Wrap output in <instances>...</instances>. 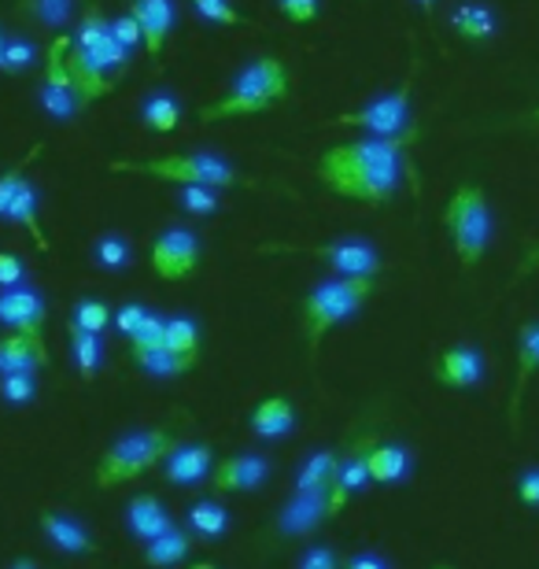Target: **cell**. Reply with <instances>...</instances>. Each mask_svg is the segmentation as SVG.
I'll list each match as a JSON object with an SVG mask.
<instances>
[{
	"label": "cell",
	"instance_id": "cell-25",
	"mask_svg": "<svg viewBox=\"0 0 539 569\" xmlns=\"http://www.w3.org/2000/svg\"><path fill=\"white\" fill-rule=\"evenodd\" d=\"M38 208H41V192H38V186H33L30 178H22L19 192L11 197V208H8V214H4V222L22 226V230H27L41 248H49V241H44V233H41V214H38Z\"/></svg>",
	"mask_w": 539,
	"mask_h": 569
},
{
	"label": "cell",
	"instance_id": "cell-45",
	"mask_svg": "<svg viewBox=\"0 0 539 569\" xmlns=\"http://www.w3.org/2000/svg\"><path fill=\"white\" fill-rule=\"evenodd\" d=\"M111 33H114V41H119L126 52L141 49V27L133 22L130 11H126V16H119V19H111Z\"/></svg>",
	"mask_w": 539,
	"mask_h": 569
},
{
	"label": "cell",
	"instance_id": "cell-11",
	"mask_svg": "<svg viewBox=\"0 0 539 569\" xmlns=\"http://www.w3.org/2000/svg\"><path fill=\"white\" fill-rule=\"evenodd\" d=\"M311 256H318L329 270H337V278H377L381 274V252L362 241V237H343L332 244H315L307 248Z\"/></svg>",
	"mask_w": 539,
	"mask_h": 569
},
{
	"label": "cell",
	"instance_id": "cell-40",
	"mask_svg": "<svg viewBox=\"0 0 539 569\" xmlns=\"http://www.w3.org/2000/svg\"><path fill=\"white\" fill-rule=\"evenodd\" d=\"M178 203L189 214H214L222 208V197H218V189L208 186H178Z\"/></svg>",
	"mask_w": 539,
	"mask_h": 569
},
{
	"label": "cell",
	"instance_id": "cell-10",
	"mask_svg": "<svg viewBox=\"0 0 539 569\" xmlns=\"http://www.w3.org/2000/svg\"><path fill=\"white\" fill-rule=\"evenodd\" d=\"M0 326L11 333L33 337L44 345V326H49V303L30 284H16V289H0Z\"/></svg>",
	"mask_w": 539,
	"mask_h": 569
},
{
	"label": "cell",
	"instance_id": "cell-53",
	"mask_svg": "<svg viewBox=\"0 0 539 569\" xmlns=\"http://www.w3.org/2000/svg\"><path fill=\"white\" fill-rule=\"evenodd\" d=\"M189 569H218V566H211V562H197V566H189Z\"/></svg>",
	"mask_w": 539,
	"mask_h": 569
},
{
	"label": "cell",
	"instance_id": "cell-42",
	"mask_svg": "<svg viewBox=\"0 0 539 569\" xmlns=\"http://www.w3.org/2000/svg\"><path fill=\"white\" fill-rule=\"evenodd\" d=\"M278 11L296 27H307V22L318 19V11H322V0H278Z\"/></svg>",
	"mask_w": 539,
	"mask_h": 569
},
{
	"label": "cell",
	"instance_id": "cell-18",
	"mask_svg": "<svg viewBox=\"0 0 539 569\" xmlns=\"http://www.w3.org/2000/svg\"><path fill=\"white\" fill-rule=\"evenodd\" d=\"M214 451L211 443H178L174 451L163 459V477L170 485H200L203 477H211L214 470Z\"/></svg>",
	"mask_w": 539,
	"mask_h": 569
},
{
	"label": "cell",
	"instance_id": "cell-22",
	"mask_svg": "<svg viewBox=\"0 0 539 569\" xmlns=\"http://www.w3.org/2000/svg\"><path fill=\"white\" fill-rule=\"evenodd\" d=\"M366 466H370L373 485H399V481H407L410 470H415V455H410L407 443H396V440L370 443Z\"/></svg>",
	"mask_w": 539,
	"mask_h": 569
},
{
	"label": "cell",
	"instance_id": "cell-39",
	"mask_svg": "<svg viewBox=\"0 0 539 569\" xmlns=\"http://www.w3.org/2000/svg\"><path fill=\"white\" fill-rule=\"evenodd\" d=\"M189 4L203 22H211V27H248V19L240 16L229 0H189Z\"/></svg>",
	"mask_w": 539,
	"mask_h": 569
},
{
	"label": "cell",
	"instance_id": "cell-54",
	"mask_svg": "<svg viewBox=\"0 0 539 569\" xmlns=\"http://www.w3.org/2000/svg\"><path fill=\"white\" fill-rule=\"evenodd\" d=\"M436 569H455V566H436Z\"/></svg>",
	"mask_w": 539,
	"mask_h": 569
},
{
	"label": "cell",
	"instance_id": "cell-48",
	"mask_svg": "<svg viewBox=\"0 0 539 569\" xmlns=\"http://www.w3.org/2000/svg\"><path fill=\"white\" fill-rule=\"evenodd\" d=\"M536 270H539V244H532V248H525L521 263H518V270H513V284H518L521 278H529V274H536Z\"/></svg>",
	"mask_w": 539,
	"mask_h": 569
},
{
	"label": "cell",
	"instance_id": "cell-5",
	"mask_svg": "<svg viewBox=\"0 0 539 569\" xmlns=\"http://www.w3.org/2000/svg\"><path fill=\"white\" fill-rule=\"evenodd\" d=\"M174 448H178V437H174V429H167V426L122 432V437L100 455V462L93 470V485L100 492L130 485L137 477H144L148 470H156V466H163V459Z\"/></svg>",
	"mask_w": 539,
	"mask_h": 569
},
{
	"label": "cell",
	"instance_id": "cell-12",
	"mask_svg": "<svg viewBox=\"0 0 539 569\" xmlns=\"http://www.w3.org/2000/svg\"><path fill=\"white\" fill-rule=\"evenodd\" d=\"M267 477H270L267 455L240 451V455H226V459L214 462L211 485H214V492H256V488L267 485Z\"/></svg>",
	"mask_w": 539,
	"mask_h": 569
},
{
	"label": "cell",
	"instance_id": "cell-6",
	"mask_svg": "<svg viewBox=\"0 0 539 569\" xmlns=\"http://www.w3.org/2000/svg\"><path fill=\"white\" fill-rule=\"evenodd\" d=\"M443 230L451 237V248L462 267H477L488 256L491 244V208L488 192L477 181H462L443 208Z\"/></svg>",
	"mask_w": 539,
	"mask_h": 569
},
{
	"label": "cell",
	"instance_id": "cell-46",
	"mask_svg": "<svg viewBox=\"0 0 539 569\" xmlns=\"http://www.w3.org/2000/svg\"><path fill=\"white\" fill-rule=\"evenodd\" d=\"M27 281V263L16 252H0V289H16Z\"/></svg>",
	"mask_w": 539,
	"mask_h": 569
},
{
	"label": "cell",
	"instance_id": "cell-7",
	"mask_svg": "<svg viewBox=\"0 0 539 569\" xmlns=\"http://www.w3.org/2000/svg\"><path fill=\"white\" fill-rule=\"evenodd\" d=\"M415 74H418V60L410 63V71L403 74V82L396 89L366 100V104L355 111H343V116L332 119V127H351V130L370 133V138H403V133H410V93H415Z\"/></svg>",
	"mask_w": 539,
	"mask_h": 569
},
{
	"label": "cell",
	"instance_id": "cell-51",
	"mask_svg": "<svg viewBox=\"0 0 539 569\" xmlns=\"http://www.w3.org/2000/svg\"><path fill=\"white\" fill-rule=\"evenodd\" d=\"M415 4L426 11V16H432V11H436V0H415Z\"/></svg>",
	"mask_w": 539,
	"mask_h": 569
},
{
	"label": "cell",
	"instance_id": "cell-24",
	"mask_svg": "<svg viewBox=\"0 0 539 569\" xmlns=\"http://www.w3.org/2000/svg\"><path fill=\"white\" fill-rule=\"evenodd\" d=\"M447 22H451V30L466 44H477V41H488L491 33H496L499 16H496V8L485 4V0H462V4L451 8Z\"/></svg>",
	"mask_w": 539,
	"mask_h": 569
},
{
	"label": "cell",
	"instance_id": "cell-17",
	"mask_svg": "<svg viewBox=\"0 0 539 569\" xmlns=\"http://www.w3.org/2000/svg\"><path fill=\"white\" fill-rule=\"evenodd\" d=\"M536 370H539V322H525L518 333V378H513V392H510V407H507L513 437L521 432V400H525V389H529Z\"/></svg>",
	"mask_w": 539,
	"mask_h": 569
},
{
	"label": "cell",
	"instance_id": "cell-47",
	"mask_svg": "<svg viewBox=\"0 0 539 569\" xmlns=\"http://www.w3.org/2000/svg\"><path fill=\"white\" fill-rule=\"evenodd\" d=\"M518 499H521V507L539 510V466L521 470V477H518Z\"/></svg>",
	"mask_w": 539,
	"mask_h": 569
},
{
	"label": "cell",
	"instance_id": "cell-14",
	"mask_svg": "<svg viewBox=\"0 0 539 569\" xmlns=\"http://www.w3.org/2000/svg\"><path fill=\"white\" fill-rule=\"evenodd\" d=\"M41 537L52 543L60 555H71V559H82V555H97V540L93 532L82 526V518H74L71 510H41L38 518Z\"/></svg>",
	"mask_w": 539,
	"mask_h": 569
},
{
	"label": "cell",
	"instance_id": "cell-32",
	"mask_svg": "<svg viewBox=\"0 0 539 569\" xmlns=\"http://www.w3.org/2000/svg\"><path fill=\"white\" fill-rule=\"evenodd\" d=\"M163 348H170L174 356L197 359L200 356V326L192 322L189 315L167 318V326H163Z\"/></svg>",
	"mask_w": 539,
	"mask_h": 569
},
{
	"label": "cell",
	"instance_id": "cell-41",
	"mask_svg": "<svg viewBox=\"0 0 539 569\" xmlns=\"http://www.w3.org/2000/svg\"><path fill=\"white\" fill-rule=\"evenodd\" d=\"M163 326L167 318H159L156 311L137 326V333L130 337V351H148V348H163Z\"/></svg>",
	"mask_w": 539,
	"mask_h": 569
},
{
	"label": "cell",
	"instance_id": "cell-21",
	"mask_svg": "<svg viewBox=\"0 0 539 569\" xmlns=\"http://www.w3.org/2000/svg\"><path fill=\"white\" fill-rule=\"evenodd\" d=\"M52 362L49 345H38L33 337L4 333L0 337V378L4 373H38Z\"/></svg>",
	"mask_w": 539,
	"mask_h": 569
},
{
	"label": "cell",
	"instance_id": "cell-1",
	"mask_svg": "<svg viewBox=\"0 0 539 569\" xmlns=\"http://www.w3.org/2000/svg\"><path fill=\"white\" fill-rule=\"evenodd\" d=\"M418 133L403 138H359L340 141L318 156L315 174L318 181L340 200L351 203H388L403 186V174L410 170L407 148L415 144Z\"/></svg>",
	"mask_w": 539,
	"mask_h": 569
},
{
	"label": "cell",
	"instance_id": "cell-49",
	"mask_svg": "<svg viewBox=\"0 0 539 569\" xmlns=\"http://www.w3.org/2000/svg\"><path fill=\"white\" fill-rule=\"evenodd\" d=\"M343 569H388V562L381 559V555L362 551V555H351V559L343 562Z\"/></svg>",
	"mask_w": 539,
	"mask_h": 569
},
{
	"label": "cell",
	"instance_id": "cell-13",
	"mask_svg": "<svg viewBox=\"0 0 539 569\" xmlns=\"http://www.w3.org/2000/svg\"><path fill=\"white\" fill-rule=\"evenodd\" d=\"M126 11H130L133 22L141 27V49L159 63L163 60L170 30H174V22H178L174 0H130Z\"/></svg>",
	"mask_w": 539,
	"mask_h": 569
},
{
	"label": "cell",
	"instance_id": "cell-15",
	"mask_svg": "<svg viewBox=\"0 0 539 569\" xmlns=\"http://www.w3.org/2000/svg\"><path fill=\"white\" fill-rule=\"evenodd\" d=\"M432 373L443 389H477L485 381V356L473 345H455L436 356Z\"/></svg>",
	"mask_w": 539,
	"mask_h": 569
},
{
	"label": "cell",
	"instance_id": "cell-2",
	"mask_svg": "<svg viewBox=\"0 0 539 569\" xmlns=\"http://www.w3.org/2000/svg\"><path fill=\"white\" fill-rule=\"evenodd\" d=\"M377 278H326L318 281L311 292L300 300V329L307 340V351L318 356L322 340L340 329L343 322H351L355 315L362 311L366 300L373 296Z\"/></svg>",
	"mask_w": 539,
	"mask_h": 569
},
{
	"label": "cell",
	"instance_id": "cell-30",
	"mask_svg": "<svg viewBox=\"0 0 539 569\" xmlns=\"http://www.w3.org/2000/svg\"><path fill=\"white\" fill-rule=\"evenodd\" d=\"M67 337H71V359L78 373H82L86 381H93L100 367H104V340L97 333H82V329H67Z\"/></svg>",
	"mask_w": 539,
	"mask_h": 569
},
{
	"label": "cell",
	"instance_id": "cell-29",
	"mask_svg": "<svg viewBox=\"0 0 539 569\" xmlns=\"http://www.w3.org/2000/svg\"><path fill=\"white\" fill-rule=\"evenodd\" d=\"M189 532H197L200 540H218L229 532V510L218 503V499H197L186 515Z\"/></svg>",
	"mask_w": 539,
	"mask_h": 569
},
{
	"label": "cell",
	"instance_id": "cell-3",
	"mask_svg": "<svg viewBox=\"0 0 539 569\" xmlns=\"http://www.w3.org/2000/svg\"><path fill=\"white\" fill-rule=\"evenodd\" d=\"M281 100H289V67L278 56H259V60H251L233 78V86H229V93L222 100L200 108V122L208 127V122L262 116V111L281 104Z\"/></svg>",
	"mask_w": 539,
	"mask_h": 569
},
{
	"label": "cell",
	"instance_id": "cell-38",
	"mask_svg": "<svg viewBox=\"0 0 539 569\" xmlns=\"http://www.w3.org/2000/svg\"><path fill=\"white\" fill-rule=\"evenodd\" d=\"M41 156V144L38 148H30L27 156L19 159V163H11L4 174H0V222H4V214H8V208H11V197L19 192V186H22V178H27V167L33 163V159Z\"/></svg>",
	"mask_w": 539,
	"mask_h": 569
},
{
	"label": "cell",
	"instance_id": "cell-33",
	"mask_svg": "<svg viewBox=\"0 0 539 569\" xmlns=\"http://www.w3.org/2000/svg\"><path fill=\"white\" fill-rule=\"evenodd\" d=\"M74 4L78 0H19V11L38 22V27L63 30L74 19Z\"/></svg>",
	"mask_w": 539,
	"mask_h": 569
},
{
	"label": "cell",
	"instance_id": "cell-26",
	"mask_svg": "<svg viewBox=\"0 0 539 569\" xmlns=\"http://www.w3.org/2000/svg\"><path fill=\"white\" fill-rule=\"evenodd\" d=\"M332 477H337V451H332V448L311 451V455H307V462L300 466V473H296V492L329 496Z\"/></svg>",
	"mask_w": 539,
	"mask_h": 569
},
{
	"label": "cell",
	"instance_id": "cell-27",
	"mask_svg": "<svg viewBox=\"0 0 539 569\" xmlns=\"http://www.w3.org/2000/svg\"><path fill=\"white\" fill-rule=\"evenodd\" d=\"M189 551H192V532L189 529H167L163 537H156V540H148L144 543V566H156V569H167V566H178V562H186L189 559Z\"/></svg>",
	"mask_w": 539,
	"mask_h": 569
},
{
	"label": "cell",
	"instance_id": "cell-20",
	"mask_svg": "<svg viewBox=\"0 0 539 569\" xmlns=\"http://www.w3.org/2000/svg\"><path fill=\"white\" fill-rule=\"evenodd\" d=\"M248 426L259 440L278 443L296 429V407H292L289 396H262V400L256 403V411H251V418H248Z\"/></svg>",
	"mask_w": 539,
	"mask_h": 569
},
{
	"label": "cell",
	"instance_id": "cell-37",
	"mask_svg": "<svg viewBox=\"0 0 539 569\" xmlns=\"http://www.w3.org/2000/svg\"><path fill=\"white\" fill-rule=\"evenodd\" d=\"M41 385H38V373H4L0 378V400L11 403V407H27L38 400Z\"/></svg>",
	"mask_w": 539,
	"mask_h": 569
},
{
	"label": "cell",
	"instance_id": "cell-31",
	"mask_svg": "<svg viewBox=\"0 0 539 569\" xmlns=\"http://www.w3.org/2000/svg\"><path fill=\"white\" fill-rule=\"evenodd\" d=\"M141 122L156 133H174L181 122V104L170 93H152L141 104Z\"/></svg>",
	"mask_w": 539,
	"mask_h": 569
},
{
	"label": "cell",
	"instance_id": "cell-43",
	"mask_svg": "<svg viewBox=\"0 0 539 569\" xmlns=\"http://www.w3.org/2000/svg\"><path fill=\"white\" fill-rule=\"evenodd\" d=\"M296 569H340V555L337 548H329V543H311V548L300 555Z\"/></svg>",
	"mask_w": 539,
	"mask_h": 569
},
{
	"label": "cell",
	"instance_id": "cell-28",
	"mask_svg": "<svg viewBox=\"0 0 539 569\" xmlns=\"http://www.w3.org/2000/svg\"><path fill=\"white\" fill-rule=\"evenodd\" d=\"M130 359L141 367L148 378H159V381H170V378H181L197 367V359H186V356H174L170 348H148V351H130Z\"/></svg>",
	"mask_w": 539,
	"mask_h": 569
},
{
	"label": "cell",
	"instance_id": "cell-36",
	"mask_svg": "<svg viewBox=\"0 0 539 569\" xmlns=\"http://www.w3.org/2000/svg\"><path fill=\"white\" fill-rule=\"evenodd\" d=\"M38 63H41V49H38V44H33L30 38H8V44H4V60H0V74L19 78V74L33 71Z\"/></svg>",
	"mask_w": 539,
	"mask_h": 569
},
{
	"label": "cell",
	"instance_id": "cell-44",
	"mask_svg": "<svg viewBox=\"0 0 539 569\" xmlns=\"http://www.w3.org/2000/svg\"><path fill=\"white\" fill-rule=\"evenodd\" d=\"M148 315H152V311H148L144 303H137V300H133V303H122L119 311H114L111 322H114V329H119V333H122L126 340H130V337L137 333V326H141Z\"/></svg>",
	"mask_w": 539,
	"mask_h": 569
},
{
	"label": "cell",
	"instance_id": "cell-8",
	"mask_svg": "<svg viewBox=\"0 0 539 569\" xmlns=\"http://www.w3.org/2000/svg\"><path fill=\"white\" fill-rule=\"evenodd\" d=\"M67 33H56L52 44L44 49V78L38 86V100L44 108V116L56 119V122H71L82 116V100L74 93V82L67 74Z\"/></svg>",
	"mask_w": 539,
	"mask_h": 569
},
{
	"label": "cell",
	"instance_id": "cell-23",
	"mask_svg": "<svg viewBox=\"0 0 539 569\" xmlns=\"http://www.w3.org/2000/svg\"><path fill=\"white\" fill-rule=\"evenodd\" d=\"M326 518H329V496L296 492L281 510L278 529L285 532V537H307V532H315Z\"/></svg>",
	"mask_w": 539,
	"mask_h": 569
},
{
	"label": "cell",
	"instance_id": "cell-4",
	"mask_svg": "<svg viewBox=\"0 0 539 569\" xmlns=\"http://www.w3.org/2000/svg\"><path fill=\"white\" fill-rule=\"evenodd\" d=\"M111 174H141L156 181H170V186H208V189H237L251 186L240 170L229 163L226 156L214 152H174V156H156V159H111Z\"/></svg>",
	"mask_w": 539,
	"mask_h": 569
},
{
	"label": "cell",
	"instance_id": "cell-55",
	"mask_svg": "<svg viewBox=\"0 0 539 569\" xmlns=\"http://www.w3.org/2000/svg\"><path fill=\"white\" fill-rule=\"evenodd\" d=\"M536 122H539V111H536Z\"/></svg>",
	"mask_w": 539,
	"mask_h": 569
},
{
	"label": "cell",
	"instance_id": "cell-9",
	"mask_svg": "<svg viewBox=\"0 0 539 569\" xmlns=\"http://www.w3.org/2000/svg\"><path fill=\"white\" fill-rule=\"evenodd\" d=\"M203 244L186 226H167L148 244V263H152L159 281H186L200 270Z\"/></svg>",
	"mask_w": 539,
	"mask_h": 569
},
{
	"label": "cell",
	"instance_id": "cell-16",
	"mask_svg": "<svg viewBox=\"0 0 539 569\" xmlns=\"http://www.w3.org/2000/svg\"><path fill=\"white\" fill-rule=\"evenodd\" d=\"M370 443L373 437H366L359 448H355L348 459L337 462V477H332V488H329V518H337L343 507L351 503L355 496L362 492L370 481V466H366V455H370Z\"/></svg>",
	"mask_w": 539,
	"mask_h": 569
},
{
	"label": "cell",
	"instance_id": "cell-35",
	"mask_svg": "<svg viewBox=\"0 0 539 569\" xmlns=\"http://www.w3.org/2000/svg\"><path fill=\"white\" fill-rule=\"evenodd\" d=\"M93 263L100 270H111L114 274V270H126L133 263V248L122 233H100L97 244H93Z\"/></svg>",
	"mask_w": 539,
	"mask_h": 569
},
{
	"label": "cell",
	"instance_id": "cell-52",
	"mask_svg": "<svg viewBox=\"0 0 539 569\" xmlns=\"http://www.w3.org/2000/svg\"><path fill=\"white\" fill-rule=\"evenodd\" d=\"M4 44H8V33H4V27H0V60H4Z\"/></svg>",
	"mask_w": 539,
	"mask_h": 569
},
{
	"label": "cell",
	"instance_id": "cell-34",
	"mask_svg": "<svg viewBox=\"0 0 539 569\" xmlns=\"http://www.w3.org/2000/svg\"><path fill=\"white\" fill-rule=\"evenodd\" d=\"M114 311L104 303V300H93V296H86V300H78L71 307V318H67V329H82V333H104L111 326Z\"/></svg>",
	"mask_w": 539,
	"mask_h": 569
},
{
	"label": "cell",
	"instance_id": "cell-50",
	"mask_svg": "<svg viewBox=\"0 0 539 569\" xmlns=\"http://www.w3.org/2000/svg\"><path fill=\"white\" fill-rule=\"evenodd\" d=\"M8 569H41V566L33 562V559H16V562H11Z\"/></svg>",
	"mask_w": 539,
	"mask_h": 569
},
{
	"label": "cell",
	"instance_id": "cell-19",
	"mask_svg": "<svg viewBox=\"0 0 539 569\" xmlns=\"http://www.w3.org/2000/svg\"><path fill=\"white\" fill-rule=\"evenodd\" d=\"M167 529H174V518H170V510L163 507V499L159 496L141 492L126 503V532H130L133 540L148 543V540L163 537Z\"/></svg>",
	"mask_w": 539,
	"mask_h": 569
}]
</instances>
